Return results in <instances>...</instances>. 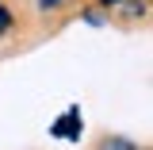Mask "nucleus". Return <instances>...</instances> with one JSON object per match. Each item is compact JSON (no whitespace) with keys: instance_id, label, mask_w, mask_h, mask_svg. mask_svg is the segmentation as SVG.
Listing matches in <instances>:
<instances>
[{"instance_id":"obj_2","label":"nucleus","mask_w":153,"mask_h":150,"mask_svg":"<svg viewBox=\"0 0 153 150\" xmlns=\"http://www.w3.org/2000/svg\"><path fill=\"white\" fill-rule=\"evenodd\" d=\"M42 4H57V0H42Z\"/></svg>"},{"instance_id":"obj_1","label":"nucleus","mask_w":153,"mask_h":150,"mask_svg":"<svg viewBox=\"0 0 153 150\" xmlns=\"http://www.w3.org/2000/svg\"><path fill=\"white\" fill-rule=\"evenodd\" d=\"M100 150H142V146L130 142V139H119V135H115V139H103V146H100Z\"/></svg>"}]
</instances>
